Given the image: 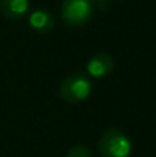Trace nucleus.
<instances>
[{"label": "nucleus", "instance_id": "1", "mask_svg": "<svg viewBox=\"0 0 156 157\" xmlns=\"http://www.w3.org/2000/svg\"><path fill=\"white\" fill-rule=\"evenodd\" d=\"M133 147L131 139L118 128H107L98 139L101 157H131Z\"/></svg>", "mask_w": 156, "mask_h": 157}, {"label": "nucleus", "instance_id": "2", "mask_svg": "<svg viewBox=\"0 0 156 157\" xmlns=\"http://www.w3.org/2000/svg\"><path fill=\"white\" fill-rule=\"evenodd\" d=\"M93 92V83L84 73H73L65 77L60 84L58 94L68 103H79L86 101Z\"/></svg>", "mask_w": 156, "mask_h": 157}, {"label": "nucleus", "instance_id": "8", "mask_svg": "<svg viewBox=\"0 0 156 157\" xmlns=\"http://www.w3.org/2000/svg\"><path fill=\"white\" fill-rule=\"evenodd\" d=\"M88 2L93 6H97L98 8H101V10H105V8H108V6L111 4L112 0H88Z\"/></svg>", "mask_w": 156, "mask_h": 157}, {"label": "nucleus", "instance_id": "5", "mask_svg": "<svg viewBox=\"0 0 156 157\" xmlns=\"http://www.w3.org/2000/svg\"><path fill=\"white\" fill-rule=\"evenodd\" d=\"M54 17L49 10L37 8L29 15V26L37 33H50L54 28Z\"/></svg>", "mask_w": 156, "mask_h": 157}, {"label": "nucleus", "instance_id": "3", "mask_svg": "<svg viewBox=\"0 0 156 157\" xmlns=\"http://www.w3.org/2000/svg\"><path fill=\"white\" fill-rule=\"evenodd\" d=\"M94 6L88 0H64L61 7L62 21L69 26H82L90 21Z\"/></svg>", "mask_w": 156, "mask_h": 157}, {"label": "nucleus", "instance_id": "4", "mask_svg": "<svg viewBox=\"0 0 156 157\" xmlns=\"http://www.w3.org/2000/svg\"><path fill=\"white\" fill-rule=\"evenodd\" d=\"M113 71H115V61L107 52H97L87 62V73L94 78L107 77Z\"/></svg>", "mask_w": 156, "mask_h": 157}, {"label": "nucleus", "instance_id": "7", "mask_svg": "<svg viewBox=\"0 0 156 157\" xmlns=\"http://www.w3.org/2000/svg\"><path fill=\"white\" fill-rule=\"evenodd\" d=\"M66 157H93L90 149L84 145H76V146L71 147L69 152L66 153Z\"/></svg>", "mask_w": 156, "mask_h": 157}, {"label": "nucleus", "instance_id": "6", "mask_svg": "<svg viewBox=\"0 0 156 157\" xmlns=\"http://www.w3.org/2000/svg\"><path fill=\"white\" fill-rule=\"evenodd\" d=\"M29 11L28 0H0V13L11 21H19Z\"/></svg>", "mask_w": 156, "mask_h": 157}]
</instances>
